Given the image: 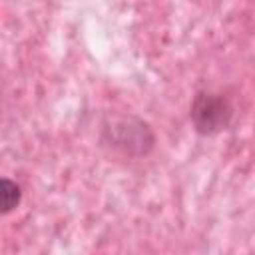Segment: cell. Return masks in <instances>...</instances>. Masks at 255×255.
I'll return each instance as SVG.
<instances>
[{
	"label": "cell",
	"instance_id": "6da1fadb",
	"mask_svg": "<svg viewBox=\"0 0 255 255\" xmlns=\"http://www.w3.org/2000/svg\"><path fill=\"white\" fill-rule=\"evenodd\" d=\"M100 141L129 157H143L155 145V133L147 122L137 116L112 114L102 120Z\"/></svg>",
	"mask_w": 255,
	"mask_h": 255
},
{
	"label": "cell",
	"instance_id": "3957f363",
	"mask_svg": "<svg viewBox=\"0 0 255 255\" xmlns=\"http://www.w3.org/2000/svg\"><path fill=\"white\" fill-rule=\"evenodd\" d=\"M22 201V189L16 181L4 177L0 181V205H2V213L8 215L10 211H14Z\"/></svg>",
	"mask_w": 255,
	"mask_h": 255
},
{
	"label": "cell",
	"instance_id": "7a4b0ae2",
	"mask_svg": "<svg viewBox=\"0 0 255 255\" xmlns=\"http://www.w3.org/2000/svg\"><path fill=\"white\" fill-rule=\"evenodd\" d=\"M193 128L201 135H215L223 131L233 120V104L225 94L199 92L189 108Z\"/></svg>",
	"mask_w": 255,
	"mask_h": 255
}]
</instances>
